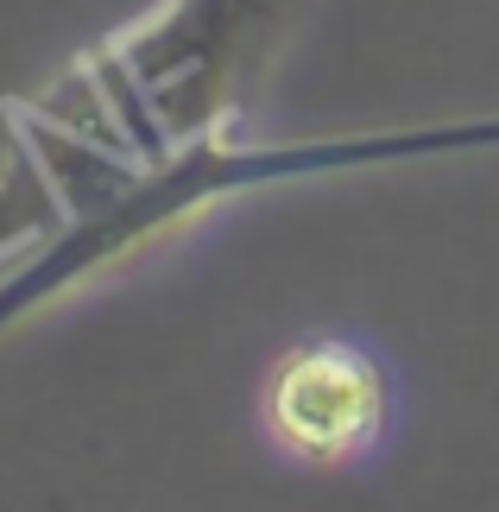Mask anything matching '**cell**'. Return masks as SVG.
Wrapping results in <instances>:
<instances>
[{
  "instance_id": "obj_2",
  "label": "cell",
  "mask_w": 499,
  "mask_h": 512,
  "mask_svg": "<svg viewBox=\"0 0 499 512\" xmlns=\"http://www.w3.org/2000/svg\"><path fill=\"white\" fill-rule=\"evenodd\" d=\"M266 437L304 468H342L386 437L392 373L348 336H297L272 354L259 380Z\"/></svg>"
},
{
  "instance_id": "obj_1",
  "label": "cell",
  "mask_w": 499,
  "mask_h": 512,
  "mask_svg": "<svg viewBox=\"0 0 499 512\" xmlns=\"http://www.w3.org/2000/svg\"><path fill=\"white\" fill-rule=\"evenodd\" d=\"M310 13L316 0H158L26 108L108 165H158L247 133V108Z\"/></svg>"
}]
</instances>
